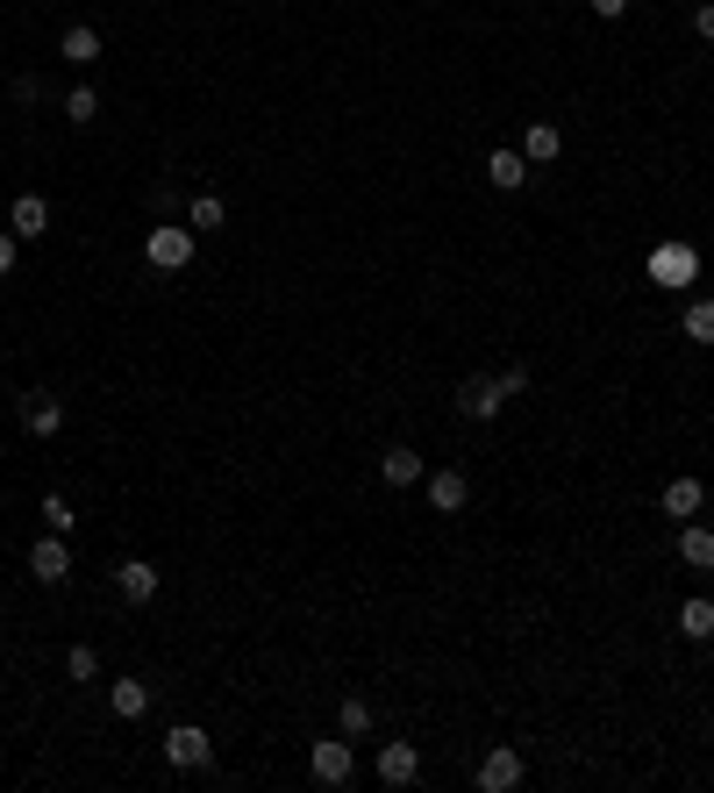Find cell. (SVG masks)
Listing matches in <instances>:
<instances>
[{"label": "cell", "mask_w": 714, "mask_h": 793, "mask_svg": "<svg viewBox=\"0 0 714 793\" xmlns=\"http://www.w3.org/2000/svg\"><path fill=\"white\" fill-rule=\"evenodd\" d=\"M143 257H150L158 272H187V265H193V229H187V222L150 229V236H143Z\"/></svg>", "instance_id": "cell-1"}, {"label": "cell", "mask_w": 714, "mask_h": 793, "mask_svg": "<svg viewBox=\"0 0 714 793\" xmlns=\"http://www.w3.org/2000/svg\"><path fill=\"white\" fill-rule=\"evenodd\" d=\"M164 758H172L179 772H207L215 765V743H207V729L179 722V729H164Z\"/></svg>", "instance_id": "cell-2"}, {"label": "cell", "mask_w": 714, "mask_h": 793, "mask_svg": "<svg viewBox=\"0 0 714 793\" xmlns=\"http://www.w3.org/2000/svg\"><path fill=\"white\" fill-rule=\"evenodd\" d=\"M522 786V751L514 743H493V751L479 758V793H514Z\"/></svg>", "instance_id": "cell-3"}, {"label": "cell", "mask_w": 714, "mask_h": 793, "mask_svg": "<svg viewBox=\"0 0 714 793\" xmlns=\"http://www.w3.org/2000/svg\"><path fill=\"white\" fill-rule=\"evenodd\" d=\"M693 272H701V257H693L686 243H658V251H650V279L658 286H693Z\"/></svg>", "instance_id": "cell-4"}, {"label": "cell", "mask_w": 714, "mask_h": 793, "mask_svg": "<svg viewBox=\"0 0 714 793\" xmlns=\"http://www.w3.org/2000/svg\"><path fill=\"white\" fill-rule=\"evenodd\" d=\"M22 430H29V436H57V430H65V401H57V393H43V387H29V393H22Z\"/></svg>", "instance_id": "cell-5"}, {"label": "cell", "mask_w": 714, "mask_h": 793, "mask_svg": "<svg viewBox=\"0 0 714 793\" xmlns=\"http://www.w3.org/2000/svg\"><path fill=\"white\" fill-rule=\"evenodd\" d=\"M72 572V551H65V537H43V543H29V579H36V586H57V579Z\"/></svg>", "instance_id": "cell-6"}, {"label": "cell", "mask_w": 714, "mask_h": 793, "mask_svg": "<svg viewBox=\"0 0 714 793\" xmlns=\"http://www.w3.org/2000/svg\"><path fill=\"white\" fill-rule=\"evenodd\" d=\"M308 772H315V780H322V786H343V780H351V772H358L351 743H337V737H329V743H315V751H308Z\"/></svg>", "instance_id": "cell-7"}, {"label": "cell", "mask_w": 714, "mask_h": 793, "mask_svg": "<svg viewBox=\"0 0 714 793\" xmlns=\"http://www.w3.org/2000/svg\"><path fill=\"white\" fill-rule=\"evenodd\" d=\"M115 586H121V601H129V607H143V601H158L164 579H158V565H143V558H121V565H115Z\"/></svg>", "instance_id": "cell-8"}, {"label": "cell", "mask_w": 714, "mask_h": 793, "mask_svg": "<svg viewBox=\"0 0 714 793\" xmlns=\"http://www.w3.org/2000/svg\"><path fill=\"white\" fill-rule=\"evenodd\" d=\"M458 408H465L472 422H493L500 408H508V393H500V379H465V387H458Z\"/></svg>", "instance_id": "cell-9"}, {"label": "cell", "mask_w": 714, "mask_h": 793, "mask_svg": "<svg viewBox=\"0 0 714 793\" xmlns=\"http://www.w3.org/2000/svg\"><path fill=\"white\" fill-rule=\"evenodd\" d=\"M465 500H472V479H465V472H429V508L436 515H465Z\"/></svg>", "instance_id": "cell-10"}, {"label": "cell", "mask_w": 714, "mask_h": 793, "mask_svg": "<svg viewBox=\"0 0 714 793\" xmlns=\"http://www.w3.org/2000/svg\"><path fill=\"white\" fill-rule=\"evenodd\" d=\"M415 772H422L415 743H386V751H379V780H386V786H415Z\"/></svg>", "instance_id": "cell-11"}, {"label": "cell", "mask_w": 714, "mask_h": 793, "mask_svg": "<svg viewBox=\"0 0 714 793\" xmlns=\"http://www.w3.org/2000/svg\"><path fill=\"white\" fill-rule=\"evenodd\" d=\"M679 558L693 572H714V529L707 522H679Z\"/></svg>", "instance_id": "cell-12"}, {"label": "cell", "mask_w": 714, "mask_h": 793, "mask_svg": "<svg viewBox=\"0 0 714 793\" xmlns=\"http://www.w3.org/2000/svg\"><path fill=\"white\" fill-rule=\"evenodd\" d=\"M486 179H493L500 193H522L529 187V158L522 150H493V158H486Z\"/></svg>", "instance_id": "cell-13"}, {"label": "cell", "mask_w": 714, "mask_h": 793, "mask_svg": "<svg viewBox=\"0 0 714 793\" xmlns=\"http://www.w3.org/2000/svg\"><path fill=\"white\" fill-rule=\"evenodd\" d=\"M8 229L14 236H43V229H51V201H43V193H22V201H14V215H8Z\"/></svg>", "instance_id": "cell-14"}, {"label": "cell", "mask_w": 714, "mask_h": 793, "mask_svg": "<svg viewBox=\"0 0 714 793\" xmlns=\"http://www.w3.org/2000/svg\"><path fill=\"white\" fill-rule=\"evenodd\" d=\"M557 150H565V129H557V121H529V136H522V158H529V165H551Z\"/></svg>", "instance_id": "cell-15"}, {"label": "cell", "mask_w": 714, "mask_h": 793, "mask_svg": "<svg viewBox=\"0 0 714 793\" xmlns=\"http://www.w3.org/2000/svg\"><path fill=\"white\" fill-rule=\"evenodd\" d=\"M679 636H693V644H707V636H714V601H707V593L679 601Z\"/></svg>", "instance_id": "cell-16"}, {"label": "cell", "mask_w": 714, "mask_h": 793, "mask_svg": "<svg viewBox=\"0 0 714 793\" xmlns=\"http://www.w3.org/2000/svg\"><path fill=\"white\" fill-rule=\"evenodd\" d=\"M379 479H386V486H415L422 479V457L407 451V444H393L386 457H379Z\"/></svg>", "instance_id": "cell-17"}, {"label": "cell", "mask_w": 714, "mask_h": 793, "mask_svg": "<svg viewBox=\"0 0 714 793\" xmlns=\"http://www.w3.org/2000/svg\"><path fill=\"white\" fill-rule=\"evenodd\" d=\"M108 708L121 715V722H136V715L150 708V686H143V679H115V686H108Z\"/></svg>", "instance_id": "cell-18"}, {"label": "cell", "mask_w": 714, "mask_h": 793, "mask_svg": "<svg viewBox=\"0 0 714 793\" xmlns=\"http://www.w3.org/2000/svg\"><path fill=\"white\" fill-rule=\"evenodd\" d=\"M57 51H65V57H72V65H94V57H100V29H86V22H72V29H65V36H57Z\"/></svg>", "instance_id": "cell-19"}, {"label": "cell", "mask_w": 714, "mask_h": 793, "mask_svg": "<svg viewBox=\"0 0 714 793\" xmlns=\"http://www.w3.org/2000/svg\"><path fill=\"white\" fill-rule=\"evenodd\" d=\"M701 479H672L664 486V515H679V522H693V515H701Z\"/></svg>", "instance_id": "cell-20"}, {"label": "cell", "mask_w": 714, "mask_h": 793, "mask_svg": "<svg viewBox=\"0 0 714 793\" xmlns=\"http://www.w3.org/2000/svg\"><path fill=\"white\" fill-rule=\"evenodd\" d=\"M679 329H686L693 343H714V300H686V315H679Z\"/></svg>", "instance_id": "cell-21"}, {"label": "cell", "mask_w": 714, "mask_h": 793, "mask_svg": "<svg viewBox=\"0 0 714 793\" xmlns=\"http://www.w3.org/2000/svg\"><path fill=\"white\" fill-rule=\"evenodd\" d=\"M337 722H343V737H364V729H372V700H364V694H351V700L337 708Z\"/></svg>", "instance_id": "cell-22"}, {"label": "cell", "mask_w": 714, "mask_h": 793, "mask_svg": "<svg viewBox=\"0 0 714 793\" xmlns=\"http://www.w3.org/2000/svg\"><path fill=\"white\" fill-rule=\"evenodd\" d=\"M222 215H230V208L215 201V193H201V201L187 208V222H193V236H201V229H222Z\"/></svg>", "instance_id": "cell-23"}, {"label": "cell", "mask_w": 714, "mask_h": 793, "mask_svg": "<svg viewBox=\"0 0 714 793\" xmlns=\"http://www.w3.org/2000/svg\"><path fill=\"white\" fill-rule=\"evenodd\" d=\"M72 522H79V515H72V500H65V494H43V529H57V537H65Z\"/></svg>", "instance_id": "cell-24"}, {"label": "cell", "mask_w": 714, "mask_h": 793, "mask_svg": "<svg viewBox=\"0 0 714 793\" xmlns=\"http://www.w3.org/2000/svg\"><path fill=\"white\" fill-rule=\"evenodd\" d=\"M65 673H72V679H94V673H100V651H94V644H72V651H65Z\"/></svg>", "instance_id": "cell-25"}, {"label": "cell", "mask_w": 714, "mask_h": 793, "mask_svg": "<svg viewBox=\"0 0 714 793\" xmlns=\"http://www.w3.org/2000/svg\"><path fill=\"white\" fill-rule=\"evenodd\" d=\"M65 115H72V121H94V115H100V94H94V86H72V94H65Z\"/></svg>", "instance_id": "cell-26"}, {"label": "cell", "mask_w": 714, "mask_h": 793, "mask_svg": "<svg viewBox=\"0 0 714 793\" xmlns=\"http://www.w3.org/2000/svg\"><path fill=\"white\" fill-rule=\"evenodd\" d=\"M500 393H508V401H514V393H529V364H508V372H500Z\"/></svg>", "instance_id": "cell-27"}, {"label": "cell", "mask_w": 714, "mask_h": 793, "mask_svg": "<svg viewBox=\"0 0 714 793\" xmlns=\"http://www.w3.org/2000/svg\"><path fill=\"white\" fill-rule=\"evenodd\" d=\"M14 243H22V236H14V229H0V279L14 272Z\"/></svg>", "instance_id": "cell-28"}, {"label": "cell", "mask_w": 714, "mask_h": 793, "mask_svg": "<svg viewBox=\"0 0 714 793\" xmlns=\"http://www.w3.org/2000/svg\"><path fill=\"white\" fill-rule=\"evenodd\" d=\"M586 8H594L600 22H615V14H629V0H586Z\"/></svg>", "instance_id": "cell-29"}, {"label": "cell", "mask_w": 714, "mask_h": 793, "mask_svg": "<svg viewBox=\"0 0 714 793\" xmlns=\"http://www.w3.org/2000/svg\"><path fill=\"white\" fill-rule=\"evenodd\" d=\"M693 29H701V36H714V0H701V8H693Z\"/></svg>", "instance_id": "cell-30"}]
</instances>
